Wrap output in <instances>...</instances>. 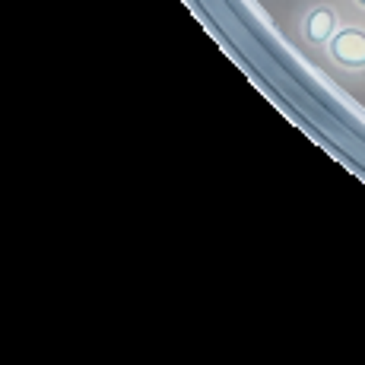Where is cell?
<instances>
[{
  "label": "cell",
  "instance_id": "6da1fadb",
  "mask_svg": "<svg viewBox=\"0 0 365 365\" xmlns=\"http://www.w3.org/2000/svg\"><path fill=\"white\" fill-rule=\"evenodd\" d=\"M331 58L340 67L362 70L365 67V32L362 29H343L331 38Z\"/></svg>",
  "mask_w": 365,
  "mask_h": 365
},
{
  "label": "cell",
  "instance_id": "7a4b0ae2",
  "mask_svg": "<svg viewBox=\"0 0 365 365\" xmlns=\"http://www.w3.org/2000/svg\"><path fill=\"white\" fill-rule=\"evenodd\" d=\"M305 35H308V41H314V45L331 41L336 35V13L331 6H314L305 19Z\"/></svg>",
  "mask_w": 365,
  "mask_h": 365
},
{
  "label": "cell",
  "instance_id": "3957f363",
  "mask_svg": "<svg viewBox=\"0 0 365 365\" xmlns=\"http://www.w3.org/2000/svg\"><path fill=\"white\" fill-rule=\"evenodd\" d=\"M356 4H359V6H365V0H356Z\"/></svg>",
  "mask_w": 365,
  "mask_h": 365
}]
</instances>
